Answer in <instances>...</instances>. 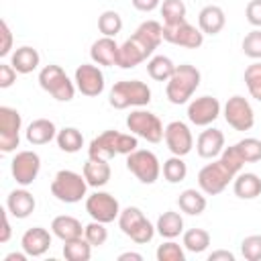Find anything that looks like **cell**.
Returning a JSON list of instances; mask_svg holds the SVG:
<instances>
[{
    "label": "cell",
    "mask_w": 261,
    "mask_h": 261,
    "mask_svg": "<svg viewBox=\"0 0 261 261\" xmlns=\"http://www.w3.org/2000/svg\"><path fill=\"white\" fill-rule=\"evenodd\" d=\"M84 237H86V241H88L92 247H102V245L108 241L106 224H104V222H98V220H92L90 224H86Z\"/></svg>",
    "instance_id": "7bdbcfd3"
},
{
    "label": "cell",
    "mask_w": 261,
    "mask_h": 261,
    "mask_svg": "<svg viewBox=\"0 0 261 261\" xmlns=\"http://www.w3.org/2000/svg\"><path fill=\"white\" fill-rule=\"evenodd\" d=\"M155 228L163 239H177L179 234H184V218L175 210H165L163 214H159Z\"/></svg>",
    "instance_id": "f1b7e54d"
},
{
    "label": "cell",
    "mask_w": 261,
    "mask_h": 261,
    "mask_svg": "<svg viewBox=\"0 0 261 261\" xmlns=\"http://www.w3.org/2000/svg\"><path fill=\"white\" fill-rule=\"evenodd\" d=\"M153 49L147 47L139 37H128L120 49H118V67L122 69H133L137 65H141L143 61H147L149 57H153Z\"/></svg>",
    "instance_id": "2e32d148"
},
{
    "label": "cell",
    "mask_w": 261,
    "mask_h": 261,
    "mask_svg": "<svg viewBox=\"0 0 261 261\" xmlns=\"http://www.w3.org/2000/svg\"><path fill=\"white\" fill-rule=\"evenodd\" d=\"M208 261H234V253L224 251V249H218V251H212L208 255Z\"/></svg>",
    "instance_id": "816d5d0a"
},
{
    "label": "cell",
    "mask_w": 261,
    "mask_h": 261,
    "mask_svg": "<svg viewBox=\"0 0 261 261\" xmlns=\"http://www.w3.org/2000/svg\"><path fill=\"white\" fill-rule=\"evenodd\" d=\"M88 181L84 173L71 171V169H59L51 179V194L63 202V204H75L86 198Z\"/></svg>",
    "instance_id": "3957f363"
},
{
    "label": "cell",
    "mask_w": 261,
    "mask_h": 261,
    "mask_svg": "<svg viewBox=\"0 0 261 261\" xmlns=\"http://www.w3.org/2000/svg\"><path fill=\"white\" fill-rule=\"evenodd\" d=\"M116 149H118V155H130L133 151L139 149V137L133 133H118Z\"/></svg>",
    "instance_id": "f6af8a7d"
},
{
    "label": "cell",
    "mask_w": 261,
    "mask_h": 261,
    "mask_svg": "<svg viewBox=\"0 0 261 261\" xmlns=\"http://www.w3.org/2000/svg\"><path fill=\"white\" fill-rule=\"evenodd\" d=\"M159 10H161V16H163V24L181 22V20H186V12H188L184 0H163Z\"/></svg>",
    "instance_id": "d590c367"
},
{
    "label": "cell",
    "mask_w": 261,
    "mask_h": 261,
    "mask_svg": "<svg viewBox=\"0 0 261 261\" xmlns=\"http://www.w3.org/2000/svg\"><path fill=\"white\" fill-rule=\"evenodd\" d=\"M163 41L184 49H198L204 43V33L188 20H181L175 24H163Z\"/></svg>",
    "instance_id": "8fae6325"
},
{
    "label": "cell",
    "mask_w": 261,
    "mask_h": 261,
    "mask_svg": "<svg viewBox=\"0 0 261 261\" xmlns=\"http://www.w3.org/2000/svg\"><path fill=\"white\" fill-rule=\"evenodd\" d=\"M232 192L241 200H255L261 196V177L253 171H239L232 179Z\"/></svg>",
    "instance_id": "603a6c76"
},
{
    "label": "cell",
    "mask_w": 261,
    "mask_h": 261,
    "mask_svg": "<svg viewBox=\"0 0 261 261\" xmlns=\"http://www.w3.org/2000/svg\"><path fill=\"white\" fill-rule=\"evenodd\" d=\"M175 71V63L167 55H153L147 61V73L155 82H167Z\"/></svg>",
    "instance_id": "4dcf8cb0"
},
{
    "label": "cell",
    "mask_w": 261,
    "mask_h": 261,
    "mask_svg": "<svg viewBox=\"0 0 261 261\" xmlns=\"http://www.w3.org/2000/svg\"><path fill=\"white\" fill-rule=\"evenodd\" d=\"M39 86L51 94L57 102H69L75 96V82L69 80V75L63 71L61 65L49 63L39 71Z\"/></svg>",
    "instance_id": "277c9868"
},
{
    "label": "cell",
    "mask_w": 261,
    "mask_h": 261,
    "mask_svg": "<svg viewBox=\"0 0 261 261\" xmlns=\"http://www.w3.org/2000/svg\"><path fill=\"white\" fill-rule=\"evenodd\" d=\"M234 175L237 173L220 157H216V159H212V163H206L198 171V188L206 196H216L226 190V186L234 179Z\"/></svg>",
    "instance_id": "5b68a950"
},
{
    "label": "cell",
    "mask_w": 261,
    "mask_h": 261,
    "mask_svg": "<svg viewBox=\"0 0 261 261\" xmlns=\"http://www.w3.org/2000/svg\"><path fill=\"white\" fill-rule=\"evenodd\" d=\"M200 82H202V73L196 65L179 63V65H175L173 75L165 82V96L175 106L188 104L190 98L194 96V92L198 90Z\"/></svg>",
    "instance_id": "6da1fadb"
},
{
    "label": "cell",
    "mask_w": 261,
    "mask_h": 261,
    "mask_svg": "<svg viewBox=\"0 0 261 261\" xmlns=\"http://www.w3.org/2000/svg\"><path fill=\"white\" fill-rule=\"evenodd\" d=\"M133 35L139 37L147 47H151L155 51L163 41V24L157 22V20H145L135 29Z\"/></svg>",
    "instance_id": "f546056e"
},
{
    "label": "cell",
    "mask_w": 261,
    "mask_h": 261,
    "mask_svg": "<svg viewBox=\"0 0 261 261\" xmlns=\"http://www.w3.org/2000/svg\"><path fill=\"white\" fill-rule=\"evenodd\" d=\"M161 173H163L165 181H169V184H179V181H184L186 175H188V165H186V161H184L179 155H171L169 159L163 161Z\"/></svg>",
    "instance_id": "836d02e7"
},
{
    "label": "cell",
    "mask_w": 261,
    "mask_h": 261,
    "mask_svg": "<svg viewBox=\"0 0 261 261\" xmlns=\"http://www.w3.org/2000/svg\"><path fill=\"white\" fill-rule=\"evenodd\" d=\"M98 31L102 37H116L122 31V16L116 10H104L98 16Z\"/></svg>",
    "instance_id": "8d00e7d4"
},
{
    "label": "cell",
    "mask_w": 261,
    "mask_h": 261,
    "mask_svg": "<svg viewBox=\"0 0 261 261\" xmlns=\"http://www.w3.org/2000/svg\"><path fill=\"white\" fill-rule=\"evenodd\" d=\"M27 253L22 251V253H8L6 257H4V261H27Z\"/></svg>",
    "instance_id": "db71d44e"
},
{
    "label": "cell",
    "mask_w": 261,
    "mask_h": 261,
    "mask_svg": "<svg viewBox=\"0 0 261 261\" xmlns=\"http://www.w3.org/2000/svg\"><path fill=\"white\" fill-rule=\"evenodd\" d=\"M224 149V133L220 128L208 126L196 139V153L202 159H216Z\"/></svg>",
    "instance_id": "d6986e66"
},
{
    "label": "cell",
    "mask_w": 261,
    "mask_h": 261,
    "mask_svg": "<svg viewBox=\"0 0 261 261\" xmlns=\"http://www.w3.org/2000/svg\"><path fill=\"white\" fill-rule=\"evenodd\" d=\"M181 245H184V249L190 251V253H204V251L210 247V232L204 230V228H190V230H184Z\"/></svg>",
    "instance_id": "d6a6232c"
},
{
    "label": "cell",
    "mask_w": 261,
    "mask_h": 261,
    "mask_svg": "<svg viewBox=\"0 0 261 261\" xmlns=\"http://www.w3.org/2000/svg\"><path fill=\"white\" fill-rule=\"evenodd\" d=\"M220 102L214 96H198L188 102V120L196 126H210L220 116Z\"/></svg>",
    "instance_id": "5bb4252c"
},
{
    "label": "cell",
    "mask_w": 261,
    "mask_h": 261,
    "mask_svg": "<svg viewBox=\"0 0 261 261\" xmlns=\"http://www.w3.org/2000/svg\"><path fill=\"white\" fill-rule=\"evenodd\" d=\"M63 257L67 261H88L92 257V245L86 241V237L65 241L63 243Z\"/></svg>",
    "instance_id": "e575fe53"
},
{
    "label": "cell",
    "mask_w": 261,
    "mask_h": 261,
    "mask_svg": "<svg viewBox=\"0 0 261 261\" xmlns=\"http://www.w3.org/2000/svg\"><path fill=\"white\" fill-rule=\"evenodd\" d=\"M84 177L88 181V186L92 188H102L110 181V175H112V169H110V163L104 161V159H92L88 157V161L84 163Z\"/></svg>",
    "instance_id": "4316f807"
},
{
    "label": "cell",
    "mask_w": 261,
    "mask_h": 261,
    "mask_svg": "<svg viewBox=\"0 0 261 261\" xmlns=\"http://www.w3.org/2000/svg\"><path fill=\"white\" fill-rule=\"evenodd\" d=\"M51 234L43 226H31L20 237V247L29 257H43L51 247Z\"/></svg>",
    "instance_id": "e0dca14e"
},
{
    "label": "cell",
    "mask_w": 261,
    "mask_h": 261,
    "mask_svg": "<svg viewBox=\"0 0 261 261\" xmlns=\"http://www.w3.org/2000/svg\"><path fill=\"white\" fill-rule=\"evenodd\" d=\"M0 35H2L0 57H6V55H10V51H12V31H10V27H8L6 20L0 22Z\"/></svg>",
    "instance_id": "7dc6e473"
},
{
    "label": "cell",
    "mask_w": 261,
    "mask_h": 261,
    "mask_svg": "<svg viewBox=\"0 0 261 261\" xmlns=\"http://www.w3.org/2000/svg\"><path fill=\"white\" fill-rule=\"evenodd\" d=\"M226 24V14L220 6L216 4H208L198 12V29L204 35H218Z\"/></svg>",
    "instance_id": "7402d4cb"
},
{
    "label": "cell",
    "mask_w": 261,
    "mask_h": 261,
    "mask_svg": "<svg viewBox=\"0 0 261 261\" xmlns=\"http://www.w3.org/2000/svg\"><path fill=\"white\" fill-rule=\"evenodd\" d=\"M84 228L86 226H82V222L75 216H69V214H61V216H55L51 220V232H53V237H57L63 243L84 237Z\"/></svg>",
    "instance_id": "cb8c5ba5"
},
{
    "label": "cell",
    "mask_w": 261,
    "mask_h": 261,
    "mask_svg": "<svg viewBox=\"0 0 261 261\" xmlns=\"http://www.w3.org/2000/svg\"><path fill=\"white\" fill-rule=\"evenodd\" d=\"M130 2L139 12H153L155 8L161 6V0H130Z\"/></svg>",
    "instance_id": "681fc988"
},
{
    "label": "cell",
    "mask_w": 261,
    "mask_h": 261,
    "mask_svg": "<svg viewBox=\"0 0 261 261\" xmlns=\"http://www.w3.org/2000/svg\"><path fill=\"white\" fill-rule=\"evenodd\" d=\"M126 128L139 139H145L147 143H153V145L161 143L165 133V126L159 120V116L145 108H137L126 116Z\"/></svg>",
    "instance_id": "8992f818"
},
{
    "label": "cell",
    "mask_w": 261,
    "mask_h": 261,
    "mask_svg": "<svg viewBox=\"0 0 261 261\" xmlns=\"http://www.w3.org/2000/svg\"><path fill=\"white\" fill-rule=\"evenodd\" d=\"M86 212L90 214L92 220L110 224L114 220H118L120 214V204L118 200L108 194V192H94L90 196H86Z\"/></svg>",
    "instance_id": "30bf717a"
},
{
    "label": "cell",
    "mask_w": 261,
    "mask_h": 261,
    "mask_svg": "<svg viewBox=\"0 0 261 261\" xmlns=\"http://www.w3.org/2000/svg\"><path fill=\"white\" fill-rule=\"evenodd\" d=\"M126 169L141 181V184H155L161 175V163L157 155L149 149H137L126 155Z\"/></svg>",
    "instance_id": "52a82bcc"
},
{
    "label": "cell",
    "mask_w": 261,
    "mask_h": 261,
    "mask_svg": "<svg viewBox=\"0 0 261 261\" xmlns=\"http://www.w3.org/2000/svg\"><path fill=\"white\" fill-rule=\"evenodd\" d=\"M24 137H27V141L31 145H47L57 137V126L49 118H35L27 126Z\"/></svg>",
    "instance_id": "d4e9b609"
},
{
    "label": "cell",
    "mask_w": 261,
    "mask_h": 261,
    "mask_svg": "<svg viewBox=\"0 0 261 261\" xmlns=\"http://www.w3.org/2000/svg\"><path fill=\"white\" fill-rule=\"evenodd\" d=\"M73 82L80 94L88 96V98H96L104 92L106 82H104V73L100 69V65L96 63H82L75 67L73 73Z\"/></svg>",
    "instance_id": "4fadbf2b"
},
{
    "label": "cell",
    "mask_w": 261,
    "mask_h": 261,
    "mask_svg": "<svg viewBox=\"0 0 261 261\" xmlns=\"http://www.w3.org/2000/svg\"><path fill=\"white\" fill-rule=\"evenodd\" d=\"M8 214H10V212L4 208V210H2V234H0V243H2V245L10 241V232H12V230H10V220H8Z\"/></svg>",
    "instance_id": "f907efd6"
},
{
    "label": "cell",
    "mask_w": 261,
    "mask_h": 261,
    "mask_svg": "<svg viewBox=\"0 0 261 261\" xmlns=\"http://www.w3.org/2000/svg\"><path fill=\"white\" fill-rule=\"evenodd\" d=\"M118 49L120 45L114 41V37H100L90 47V57L96 65L114 67L118 65Z\"/></svg>",
    "instance_id": "ffe728a7"
},
{
    "label": "cell",
    "mask_w": 261,
    "mask_h": 261,
    "mask_svg": "<svg viewBox=\"0 0 261 261\" xmlns=\"http://www.w3.org/2000/svg\"><path fill=\"white\" fill-rule=\"evenodd\" d=\"M151 102V88L141 80H120L108 92V104L116 110L143 108Z\"/></svg>",
    "instance_id": "7a4b0ae2"
},
{
    "label": "cell",
    "mask_w": 261,
    "mask_h": 261,
    "mask_svg": "<svg viewBox=\"0 0 261 261\" xmlns=\"http://www.w3.org/2000/svg\"><path fill=\"white\" fill-rule=\"evenodd\" d=\"M163 141L167 145V149L171 151V155H188L194 147V135L190 130V126L181 120H171L169 124H165V133H163Z\"/></svg>",
    "instance_id": "9a60e30c"
},
{
    "label": "cell",
    "mask_w": 261,
    "mask_h": 261,
    "mask_svg": "<svg viewBox=\"0 0 261 261\" xmlns=\"http://www.w3.org/2000/svg\"><path fill=\"white\" fill-rule=\"evenodd\" d=\"M243 77H245V86H247L251 98L261 102V61H253L251 65H247Z\"/></svg>",
    "instance_id": "f35d334b"
},
{
    "label": "cell",
    "mask_w": 261,
    "mask_h": 261,
    "mask_svg": "<svg viewBox=\"0 0 261 261\" xmlns=\"http://www.w3.org/2000/svg\"><path fill=\"white\" fill-rule=\"evenodd\" d=\"M241 255L247 261H261V234H249L241 243Z\"/></svg>",
    "instance_id": "ee69618b"
},
{
    "label": "cell",
    "mask_w": 261,
    "mask_h": 261,
    "mask_svg": "<svg viewBox=\"0 0 261 261\" xmlns=\"http://www.w3.org/2000/svg\"><path fill=\"white\" fill-rule=\"evenodd\" d=\"M22 116L16 108L0 106V151L12 153L20 145Z\"/></svg>",
    "instance_id": "ba28073f"
},
{
    "label": "cell",
    "mask_w": 261,
    "mask_h": 261,
    "mask_svg": "<svg viewBox=\"0 0 261 261\" xmlns=\"http://www.w3.org/2000/svg\"><path fill=\"white\" fill-rule=\"evenodd\" d=\"M155 232H157V228H155V224L147 218V216H143L128 232H126V237L130 239V241H135L137 245H147V243H151L153 241V237H155Z\"/></svg>",
    "instance_id": "74e56055"
},
{
    "label": "cell",
    "mask_w": 261,
    "mask_h": 261,
    "mask_svg": "<svg viewBox=\"0 0 261 261\" xmlns=\"http://www.w3.org/2000/svg\"><path fill=\"white\" fill-rule=\"evenodd\" d=\"M177 206L184 214L200 216L206 210V194L196 188H188L177 196Z\"/></svg>",
    "instance_id": "83f0119b"
},
{
    "label": "cell",
    "mask_w": 261,
    "mask_h": 261,
    "mask_svg": "<svg viewBox=\"0 0 261 261\" xmlns=\"http://www.w3.org/2000/svg\"><path fill=\"white\" fill-rule=\"evenodd\" d=\"M35 206H37L35 196L24 186H20V188L12 190L6 196V206L4 208L10 212V216H14L18 220H24V218H29L35 212Z\"/></svg>",
    "instance_id": "ac0fdd59"
},
{
    "label": "cell",
    "mask_w": 261,
    "mask_h": 261,
    "mask_svg": "<svg viewBox=\"0 0 261 261\" xmlns=\"http://www.w3.org/2000/svg\"><path fill=\"white\" fill-rule=\"evenodd\" d=\"M224 120L228 122V126H232L234 130H251L255 124V112L251 102L245 96H230L222 108Z\"/></svg>",
    "instance_id": "9c48e42d"
},
{
    "label": "cell",
    "mask_w": 261,
    "mask_h": 261,
    "mask_svg": "<svg viewBox=\"0 0 261 261\" xmlns=\"http://www.w3.org/2000/svg\"><path fill=\"white\" fill-rule=\"evenodd\" d=\"M245 16L249 24L261 29V0H249V4L245 6Z\"/></svg>",
    "instance_id": "bcb514c9"
},
{
    "label": "cell",
    "mask_w": 261,
    "mask_h": 261,
    "mask_svg": "<svg viewBox=\"0 0 261 261\" xmlns=\"http://www.w3.org/2000/svg\"><path fill=\"white\" fill-rule=\"evenodd\" d=\"M41 171V157L35 151H18L10 161V173L18 186H31Z\"/></svg>",
    "instance_id": "7c38bea8"
},
{
    "label": "cell",
    "mask_w": 261,
    "mask_h": 261,
    "mask_svg": "<svg viewBox=\"0 0 261 261\" xmlns=\"http://www.w3.org/2000/svg\"><path fill=\"white\" fill-rule=\"evenodd\" d=\"M116 143H118V130H104L102 135H98V137H94L90 141V145H88V157L110 161L114 155H118Z\"/></svg>",
    "instance_id": "44dd1931"
},
{
    "label": "cell",
    "mask_w": 261,
    "mask_h": 261,
    "mask_svg": "<svg viewBox=\"0 0 261 261\" xmlns=\"http://www.w3.org/2000/svg\"><path fill=\"white\" fill-rule=\"evenodd\" d=\"M241 49L247 57L261 61V29H253L251 33H247L241 43Z\"/></svg>",
    "instance_id": "b9f144b4"
},
{
    "label": "cell",
    "mask_w": 261,
    "mask_h": 261,
    "mask_svg": "<svg viewBox=\"0 0 261 261\" xmlns=\"http://www.w3.org/2000/svg\"><path fill=\"white\" fill-rule=\"evenodd\" d=\"M157 261H186V253H184V245L175 243L173 239H167L165 243H161L155 251Z\"/></svg>",
    "instance_id": "60d3db41"
},
{
    "label": "cell",
    "mask_w": 261,
    "mask_h": 261,
    "mask_svg": "<svg viewBox=\"0 0 261 261\" xmlns=\"http://www.w3.org/2000/svg\"><path fill=\"white\" fill-rule=\"evenodd\" d=\"M118 261H143V255H141V253L126 251V253H120V255H118Z\"/></svg>",
    "instance_id": "f5cc1de1"
},
{
    "label": "cell",
    "mask_w": 261,
    "mask_h": 261,
    "mask_svg": "<svg viewBox=\"0 0 261 261\" xmlns=\"http://www.w3.org/2000/svg\"><path fill=\"white\" fill-rule=\"evenodd\" d=\"M16 69L10 63H0V88L6 90L16 82Z\"/></svg>",
    "instance_id": "c3c4849f"
},
{
    "label": "cell",
    "mask_w": 261,
    "mask_h": 261,
    "mask_svg": "<svg viewBox=\"0 0 261 261\" xmlns=\"http://www.w3.org/2000/svg\"><path fill=\"white\" fill-rule=\"evenodd\" d=\"M55 141H57V147L63 153H77L84 147V135L75 126H63V128H59Z\"/></svg>",
    "instance_id": "1f68e13d"
},
{
    "label": "cell",
    "mask_w": 261,
    "mask_h": 261,
    "mask_svg": "<svg viewBox=\"0 0 261 261\" xmlns=\"http://www.w3.org/2000/svg\"><path fill=\"white\" fill-rule=\"evenodd\" d=\"M39 63H41V55H39V51H37L35 47H31V45H22V47H18V49H14V51L10 53V65H12L18 73H22V75L35 71V69L39 67Z\"/></svg>",
    "instance_id": "484cf974"
},
{
    "label": "cell",
    "mask_w": 261,
    "mask_h": 261,
    "mask_svg": "<svg viewBox=\"0 0 261 261\" xmlns=\"http://www.w3.org/2000/svg\"><path fill=\"white\" fill-rule=\"evenodd\" d=\"M234 147L239 149L241 157L245 163H257L261 161V141L255 139V137H247V139H241L239 143H234Z\"/></svg>",
    "instance_id": "ab89813d"
}]
</instances>
